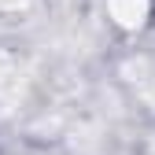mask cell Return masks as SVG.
I'll return each mask as SVG.
<instances>
[{
	"label": "cell",
	"instance_id": "obj_1",
	"mask_svg": "<svg viewBox=\"0 0 155 155\" xmlns=\"http://www.w3.org/2000/svg\"><path fill=\"white\" fill-rule=\"evenodd\" d=\"M107 11H111V18H114L118 26L133 30V26H140L144 18H148L151 0H107Z\"/></svg>",
	"mask_w": 155,
	"mask_h": 155
}]
</instances>
